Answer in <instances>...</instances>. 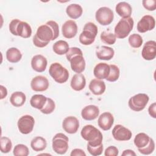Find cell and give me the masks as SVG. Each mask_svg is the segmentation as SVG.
<instances>
[{
    "label": "cell",
    "instance_id": "6da1fadb",
    "mask_svg": "<svg viewBox=\"0 0 156 156\" xmlns=\"http://www.w3.org/2000/svg\"><path fill=\"white\" fill-rule=\"evenodd\" d=\"M59 35L58 24L54 21H48L41 25L33 37V43L38 48L46 46L51 41L55 40Z\"/></svg>",
    "mask_w": 156,
    "mask_h": 156
},
{
    "label": "cell",
    "instance_id": "7a4b0ae2",
    "mask_svg": "<svg viewBox=\"0 0 156 156\" xmlns=\"http://www.w3.org/2000/svg\"><path fill=\"white\" fill-rule=\"evenodd\" d=\"M80 135L82 138L88 141L87 144L90 146H98L102 144L103 136L102 133L94 126L88 124L83 127Z\"/></svg>",
    "mask_w": 156,
    "mask_h": 156
},
{
    "label": "cell",
    "instance_id": "3957f363",
    "mask_svg": "<svg viewBox=\"0 0 156 156\" xmlns=\"http://www.w3.org/2000/svg\"><path fill=\"white\" fill-rule=\"evenodd\" d=\"M10 32L16 36H20L24 38H29L32 35L30 26L25 21L18 19L12 20L9 26Z\"/></svg>",
    "mask_w": 156,
    "mask_h": 156
},
{
    "label": "cell",
    "instance_id": "277c9868",
    "mask_svg": "<svg viewBox=\"0 0 156 156\" xmlns=\"http://www.w3.org/2000/svg\"><path fill=\"white\" fill-rule=\"evenodd\" d=\"M98 30L96 25L91 22L86 23L83 27V31L79 35V41L83 45H90L95 40Z\"/></svg>",
    "mask_w": 156,
    "mask_h": 156
},
{
    "label": "cell",
    "instance_id": "5b68a950",
    "mask_svg": "<svg viewBox=\"0 0 156 156\" xmlns=\"http://www.w3.org/2000/svg\"><path fill=\"white\" fill-rule=\"evenodd\" d=\"M134 25L132 18H121L115 27L114 32L116 38L123 39L129 35Z\"/></svg>",
    "mask_w": 156,
    "mask_h": 156
},
{
    "label": "cell",
    "instance_id": "8992f818",
    "mask_svg": "<svg viewBox=\"0 0 156 156\" xmlns=\"http://www.w3.org/2000/svg\"><path fill=\"white\" fill-rule=\"evenodd\" d=\"M49 73L53 79L58 83L66 82L69 77V72L67 69L58 62L53 63L50 65Z\"/></svg>",
    "mask_w": 156,
    "mask_h": 156
},
{
    "label": "cell",
    "instance_id": "52a82bcc",
    "mask_svg": "<svg viewBox=\"0 0 156 156\" xmlns=\"http://www.w3.org/2000/svg\"><path fill=\"white\" fill-rule=\"evenodd\" d=\"M68 137L66 135L62 133L55 134L52 140L53 151L60 155L65 154L68 149Z\"/></svg>",
    "mask_w": 156,
    "mask_h": 156
},
{
    "label": "cell",
    "instance_id": "ba28073f",
    "mask_svg": "<svg viewBox=\"0 0 156 156\" xmlns=\"http://www.w3.org/2000/svg\"><path fill=\"white\" fill-rule=\"evenodd\" d=\"M149 100L148 95L144 93H138L132 96L128 102L129 108L135 112L143 110Z\"/></svg>",
    "mask_w": 156,
    "mask_h": 156
},
{
    "label": "cell",
    "instance_id": "9c48e42d",
    "mask_svg": "<svg viewBox=\"0 0 156 156\" xmlns=\"http://www.w3.org/2000/svg\"><path fill=\"white\" fill-rule=\"evenodd\" d=\"M96 21L102 26L111 24L114 18V14L111 9L107 7H102L97 10L95 13Z\"/></svg>",
    "mask_w": 156,
    "mask_h": 156
},
{
    "label": "cell",
    "instance_id": "30bf717a",
    "mask_svg": "<svg viewBox=\"0 0 156 156\" xmlns=\"http://www.w3.org/2000/svg\"><path fill=\"white\" fill-rule=\"evenodd\" d=\"M35 119L33 116L29 115H25L20 118L17 126L19 131L24 135L30 133L34 129Z\"/></svg>",
    "mask_w": 156,
    "mask_h": 156
},
{
    "label": "cell",
    "instance_id": "8fae6325",
    "mask_svg": "<svg viewBox=\"0 0 156 156\" xmlns=\"http://www.w3.org/2000/svg\"><path fill=\"white\" fill-rule=\"evenodd\" d=\"M112 135L117 141H128L132 136V132L121 124L116 125L112 130Z\"/></svg>",
    "mask_w": 156,
    "mask_h": 156
},
{
    "label": "cell",
    "instance_id": "7c38bea8",
    "mask_svg": "<svg viewBox=\"0 0 156 156\" xmlns=\"http://www.w3.org/2000/svg\"><path fill=\"white\" fill-rule=\"evenodd\" d=\"M155 26V18L149 15L143 16L137 23V30L140 33H144L152 30Z\"/></svg>",
    "mask_w": 156,
    "mask_h": 156
},
{
    "label": "cell",
    "instance_id": "4fadbf2b",
    "mask_svg": "<svg viewBox=\"0 0 156 156\" xmlns=\"http://www.w3.org/2000/svg\"><path fill=\"white\" fill-rule=\"evenodd\" d=\"M62 127L63 130L68 133H76L79 127V120L75 116H67L62 122Z\"/></svg>",
    "mask_w": 156,
    "mask_h": 156
},
{
    "label": "cell",
    "instance_id": "5bb4252c",
    "mask_svg": "<svg viewBox=\"0 0 156 156\" xmlns=\"http://www.w3.org/2000/svg\"><path fill=\"white\" fill-rule=\"evenodd\" d=\"M49 86L48 79L43 76H37L30 82V87L35 91H46Z\"/></svg>",
    "mask_w": 156,
    "mask_h": 156
},
{
    "label": "cell",
    "instance_id": "9a60e30c",
    "mask_svg": "<svg viewBox=\"0 0 156 156\" xmlns=\"http://www.w3.org/2000/svg\"><path fill=\"white\" fill-rule=\"evenodd\" d=\"M141 55L144 60H154L156 57V42L154 40L146 42L141 51Z\"/></svg>",
    "mask_w": 156,
    "mask_h": 156
},
{
    "label": "cell",
    "instance_id": "2e32d148",
    "mask_svg": "<svg viewBox=\"0 0 156 156\" xmlns=\"http://www.w3.org/2000/svg\"><path fill=\"white\" fill-rule=\"evenodd\" d=\"M71 69L76 73H82L85 69V61L83 54L73 56L69 60Z\"/></svg>",
    "mask_w": 156,
    "mask_h": 156
},
{
    "label": "cell",
    "instance_id": "e0dca14e",
    "mask_svg": "<svg viewBox=\"0 0 156 156\" xmlns=\"http://www.w3.org/2000/svg\"><path fill=\"white\" fill-rule=\"evenodd\" d=\"M62 32L64 37L72 38L77 33V26L76 23L71 20L65 21L62 26Z\"/></svg>",
    "mask_w": 156,
    "mask_h": 156
},
{
    "label": "cell",
    "instance_id": "ac0fdd59",
    "mask_svg": "<svg viewBox=\"0 0 156 156\" xmlns=\"http://www.w3.org/2000/svg\"><path fill=\"white\" fill-rule=\"evenodd\" d=\"M114 122V118L113 115L108 112L102 113L99 117L98 124L99 127L103 130H110Z\"/></svg>",
    "mask_w": 156,
    "mask_h": 156
},
{
    "label": "cell",
    "instance_id": "d6986e66",
    "mask_svg": "<svg viewBox=\"0 0 156 156\" xmlns=\"http://www.w3.org/2000/svg\"><path fill=\"white\" fill-rule=\"evenodd\" d=\"M48 64L47 59L41 54L34 55L31 59L32 68L38 73H42L46 70Z\"/></svg>",
    "mask_w": 156,
    "mask_h": 156
},
{
    "label": "cell",
    "instance_id": "ffe728a7",
    "mask_svg": "<svg viewBox=\"0 0 156 156\" xmlns=\"http://www.w3.org/2000/svg\"><path fill=\"white\" fill-rule=\"evenodd\" d=\"M99 114V109L94 105H87L81 111V116L82 118L87 121L95 119L98 117Z\"/></svg>",
    "mask_w": 156,
    "mask_h": 156
},
{
    "label": "cell",
    "instance_id": "44dd1931",
    "mask_svg": "<svg viewBox=\"0 0 156 156\" xmlns=\"http://www.w3.org/2000/svg\"><path fill=\"white\" fill-rule=\"evenodd\" d=\"M110 71L109 65L106 63H99L94 66L93 74L98 79H105L108 76Z\"/></svg>",
    "mask_w": 156,
    "mask_h": 156
},
{
    "label": "cell",
    "instance_id": "7402d4cb",
    "mask_svg": "<svg viewBox=\"0 0 156 156\" xmlns=\"http://www.w3.org/2000/svg\"><path fill=\"white\" fill-rule=\"evenodd\" d=\"M88 87L93 94L98 96L102 94L106 89L105 82L103 80L98 79L91 80L89 83Z\"/></svg>",
    "mask_w": 156,
    "mask_h": 156
},
{
    "label": "cell",
    "instance_id": "603a6c76",
    "mask_svg": "<svg viewBox=\"0 0 156 156\" xmlns=\"http://www.w3.org/2000/svg\"><path fill=\"white\" fill-rule=\"evenodd\" d=\"M115 54V51L113 48L107 46H101L97 48L96 55L99 60H110Z\"/></svg>",
    "mask_w": 156,
    "mask_h": 156
},
{
    "label": "cell",
    "instance_id": "cb8c5ba5",
    "mask_svg": "<svg viewBox=\"0 0 156 156\" xmlns=\"http://www.w3.org/2000/svg\"><path fill=\"white\" fill-rule=\"evenodd\" d=\"M70 85L75 91H79L83 90L86 85V79L84 75L81 73L74 74L71 79Z\"/></svg>",
    "mask_w": 156,
    "mask_h": 156
},
{
    "label": "cell",
    "instance_id": "d4e9b609",
    "mask_svg": "<svg viewBox=\"0 0 156 156\" xmlns=\"http://www.w3.org/2000/svg\"><path fill=\"white\" fill-rule=\"evenodd\" d=\"M115 10L117 14L122 17V18H126L130 17L132 12V8L129 3L126 2H120L116 4Z\"/></svg>",
    "mask_w": 156,
    "mask_h": 156
},
{
    "label": "cell",
    "instance_id": "484cf974",
    "mask_svg": "<svg viewBox=\"0 0 156 156\" xmlns=\"http://www.w3.org/2000/svg\"><path fill=\"white\" fill-rule=\"evenodd\" d=\"M26 101L25 94L21 91L13 93L10 98V102L15 107H20L24 105Z\"/></svg>",
    "mask_w": 156,
    "mask_h": 156
},
{
    "label": "cell",
    "instance_id": "4316f807",
    "mask_svg": "<svg viewBox=\"0 0 156 156\" xmlns=\"http://www.w3.org/2000/svg\"><path fill=\"white\" fill-rule=\"evenodd\" d=\"M83 12L82 7L78 4H71L66 9V13L72 19H77L81 16Z\"/></svg>",
    "mask_w": 156,
    "mask_h": 156
},
{
    "label": "cell",
    "instance_id": "83f0119b",
    "mask_svg": "<svg viewBox=\"0 0 156 156\" xmlns=\"http://www.w3.org/2000/svg\"><path fill=\"white\" fill-rule=\"evenodd\" d=\"M47 101V98L43 94H34L30 99L31 106L38 110H41L44 106Z\"/></svg>",
    "mask_w": 156,
    "mask_h": 156
},
{
    "label": "cell",
    "instance_id": "f1b7e54d",
    "mask_svg": "<svg viewBox=\"0 0 156 156\" xmlns=\"http://www.w3.org/2000/svg\"><path fill=\"white\" fill-rule=\"evenodd\" d=\"M21 58L22 54L16 48H10L6 51V58L10 63H17L20 61Z\"/></svg>",
    "mask_w": 156,
    "mask_h": 156
},
{
    "label": "cell",
    "instance_id": "f546056e",
    "mask_svg": "<svg viewBox=\"0 0 156 156\" xmlns=\"http://www.w3.org/2000/svg\"><path fill=\"white\" fill-rule=\"evenodd\" d=\"M31 148L36 152L44 150L47 146V142L45 138L42 136H36L30 142Z\"/></svg>",
    "mask_w": 156,
    "mask_h": 156
},
{
    "label": "cell",
    "instance_id": "4dcf8cb0",
    "mask_svg": "<svg viewBox=\"0 0 156 156\" xmlns=\"http://www.w3.org/2000/svg\"><path fill=\"white\" fill-rule=\"evenodd\" d=\"M151 137L145 133L141 132L138 133L134 138L133 143L137 149H141L147 146L150 141Z\"/></svg>",
    "mask_w": 156,
    "mask_h": 156
},
{
    "label": "cell",
    "instance_id": "1f68e13d",
    "mask_svg": "<svg viewBox=\"0 0 156 156\" xmlns=\"http://www.w3.org/2000/svg\"><path fill=\"white\" fill-rule=\"evenodd\" d=\"M68 43L64 40H58L56 41L52 46L54 52L58 55L66 54L69 50Z\"/></svg>",
    "mask_w": 156,
    "mask_h": 156
},
{
    "label": "cell",
    "instance_id": "d6a6232c",
    "mask_svg": "<svg viewBox=\"0 0 156 156\" xmlns=\"http://www.w3.org/2000/svg\"><path fill=\"white\" fill-rule=\"evenodd\" d=\"M100 38L101 41L107 44L112 45L115 44L116 40L115 35L109 31H104L101 34Z\"/></svg>",
    "mask_w": 156,
    "mask_h": 156
},
{
    "label": "cell",
    "instance_id": "836d02e7",
    "mask_svg": "<svg viewBox=\"0 0 156 156\" xmlns=\"http://www.w3.org/2000/svg\"><path fill=\"white\" fill-rule=\"evenodd\" d=\"M128 41L130 46L132 48H138L142 45L143 40L140 35L138 34H133L129 36Z\"/></svg>",
    "mask_w": 156,
    "mask_h": 156
},
{
    "label": "cell",
    "instance_id": "e575fe53",
    "mask_svg": "<svg viewBox=\"0 0 156 156\" xmlns=\"http://www.w3.org/2000/svg\"><path fill=\"white\" fill-rule=\"evenodd\" d=\"M1 151L2 153H9L12 147V143L10 138L6 136H1L0 139Z\"/></svg>",
    "mask_w": 156,
    "mask_h": 156
},
{
    "label": "cell",
    "instance_id": "d590c367",
    "mask_svg": "<svg viewBox=\"0 0 156 156\" xmlns=\"http://www.w3.org/2000/svg\"><path fill=\"white\" fill-rule=\"evenodd\" d=\"M110 71L108 76L105 79L108 82H115L119 77L120 71L119 68L115 65H109Z\"/></svg>",
    "mask_w": 156,
    "mask_h": 156
},
{
    "label": "cell",
    "instance_id": "8d00e7d4",
    "mask_svg": "<svg viewBox=\"0 0 156 156\" xmlns=\"http://www.w3.org/2000/svg\"><path fill=\"white\" fill-rule=\"evenodd\" d=\"M13 154L15 156H27L29 154V151L26 145L18 144L15 146Z\"/></svg>",
    "mask_w": 156,
    "mask_h": 156
},
{
    "label": "cell",
    "instance_id": "74e56055",
    "mask_svg": "<svg viewBox=\"0 0 156 156\" xmlns=\"http://www.w3.org/2000/svg\"><path fill=\"white\" fill-rule=\"evenodd\" d=\"M55 104L54 101L52 99L49 98H47L46 102L44 106L43 107V108L41 109L40 111L41 113L48 115L52 113L55 110Z\"/></svg>",
    "mask_w": 156,
    "mask_h": 156
},
{
    "label": "cell",
    "instance_id": "f35d334b",
    "mask_svg": "<svg viewBox=\"0 0 156 156\" xmlns=\"http://www.w3.org/2000/svg\"><path fill=\"white\" fill-rule=\"evenodd\" d=\"M154 149H155V143H154V140L151 138L148 144L143 148L138 149V151L141 154L149 155L154 152Z\"/></svg>",
    "mask_w": 156,
    "mask_h": 156
},
{
    "label": "cell",
    "instance_id": "ab89813d",
    "mask_svg": "<svg viewBox=\"0 0 156 156\" xmlns=\"http://www.w3.org/2000/svg\"><path fill=\"white\" fill-rule=\"evenodd\" d=\"M103 144L98 146H90L87 144V150L93 156H98L102 154L103 151Z\"/></svg>",
    "mask_w": 156,
    "mask_h": 156
},
{
    "label": "cell",
    "instance_id": "60d3db41",
    "mask_svg": "<svg viewBox=\"0 0 156 156\" xmlns=\"http://www.w3.org/2000/svg\"><path fill=\"white\" fill-rule=\"evenodd\" d=\"M142 4L143 7L149 11H154L156 9L155 0H143Z\"/></svg>",
    "mask_w": 156,
    "mask_h": 156
},
{
    "label": "cell",
    "instance_id": "b9f144b4",
    "mask_svg": "<svg viewBox=\"0 0 156 156\" xmlns=\"http://www.w3.org/2000/svg\"><path fill=\"white\" fill-rule=\"evenodd\" d=\"M82 54L83 53L80 48L77 47H71L69 49L68 52L66 54V59L69 61L73 56L77 54Z\"/></svg>",
    "mask_w": 156,
    "mask_h": 156
},
{
    "label": "cell",
    "instance_id": "7bdbcfd3",
    "mask_svg": "<svg viewBox=\"0 0 156 156\" xmlns=\"http://www.w3.org/2000/svg\"><path fill=\"white\" fill-rule=\"evenodd\" d=\"M119 154V151L116 146H110L106 148L104 151L105 156H117Z\"/></svg>",
    "mask_w": 156,
    "mask_h": 156
},
{
    "label": "cell",
    "instance_id": "ee69618b",
    "mask_svg": "<svg viewBox=\"0 0 156 156\" xmlns=\"http://www.w3.org/2000/svg\"><path fill=\"white\" fill-rule=\"evenodd\" d=\"M156 104L155 102L152 103L150 106L148 108V112L149 115L153 118H156Z\"/></svg>",
    "mask_w": 156,
    "mask_h": 156
},
{
    "label": "cell",
    "instance_id": "f6af8a7d",
    "mask_svg": "<svg viewBox=\"0 0 156 156\" xmlns=\"http://www.w3.org/2000/svg\"><path fill=\"white\" fill-rule=\"evenodd\" d=\"M70 155L71 156H85L86 154L82 149L76 148L72 150L70 154Z\"/></svg>",
    "mask_w": 156,
    "mask_h": 156
},
{
    "label": "cell",
    "instance_id": "bcb514c9",
    "mask_svg": "<svg viewBox=\"0 0 156 156\" xmlns=\"http://www.w3.org/2000/svg\"><path fill=\"white\" fill-rule=\"evenodd\" d=\"M0 90H1V99H3L7 95V90L6 88L3 85L0 86Z\"/></svg>",
    "mask_w": 156,
    "mask_h": 156
},
{
    "label": "cell",
    "instance_id": "7dc6e473",
    "mask_svg": "<svg viewBox=\"0 0 156 156\" xmlns=\"http://www.w3.org/2000/svg\"><path fill=\"white\" fill-rule=\"evenodd\" d=\"M122 156H127V155H130V156H135L136 154L135 152L130 149H126L123 151L122 153Z\"/></svg>",
    "mask_w": 156,
    "mask_h": 156
}]
</instances>
